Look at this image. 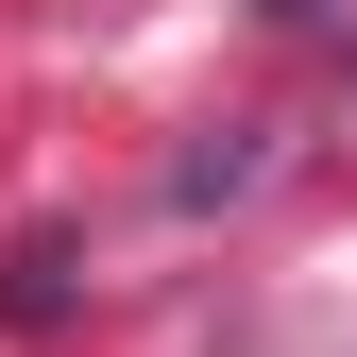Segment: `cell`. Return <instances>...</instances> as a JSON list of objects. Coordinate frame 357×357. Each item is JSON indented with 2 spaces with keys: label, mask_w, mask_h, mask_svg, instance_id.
Wrapping results in <instances>:
<instances>
[{
  "label": "cell",
  "mask_w": 357,
  "mask_h": 357,
  "mask_svg": "<svg viewBox=\"0 0 357 357\" xmlns=\"http://www.w3.org/2000/svg\"><path fill=\"white\" fill-rule=\"evenodd\" d=\"M68 306V238H17V273H0V324H52Z\"/></svg>",
  "instance_id": "obj_1"
}]
</instances>
